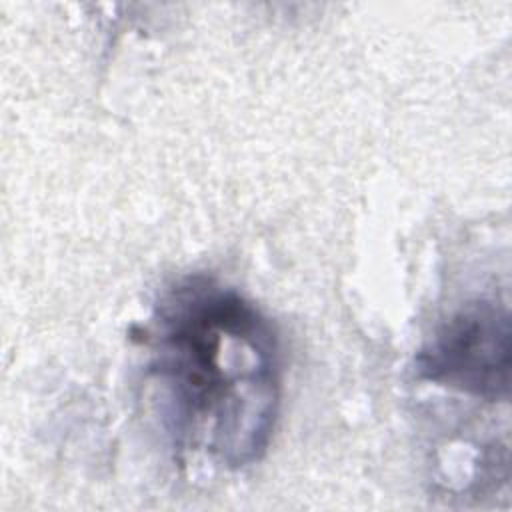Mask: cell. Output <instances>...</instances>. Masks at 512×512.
Listing matches in <instances>:
<instances>
[{"label":"cell","mask_w":512,"mask_h":512,"mask_svg":"<svg viewBox=\"0 0 512 512\" xmlns=\"http://www.w3.org/2000/svg\"><path fill=\"white\" fill-rule=\"evenodd\" d=\"M144 344L146 380L180 458L240 470L264 456L282 404V354L252 300L186 276L160 296Z\"/></svg>","instance_id":"cell-1"},{"label":"cell","mask_w":512,"mask_h":512,"mask_svg":"<svg viewBox=\"0 0 512 512\" xmlns=\"http://www.w3.org/2000/svg\"><path fill=\"white\" fill-rule=\"evenodd\" d=\"M510 314L494 298H476L442 320L416 354V376L486 402L510 398Z\"/></svg>","instance_id":"cell-2"}]
</instances>
